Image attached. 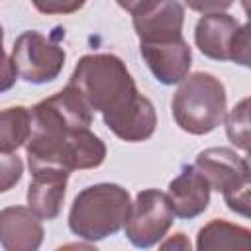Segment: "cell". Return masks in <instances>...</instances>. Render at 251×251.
I'll list each match as a JSON object with an SVG mask.
<instances>
[{
  "label": "cell",
  "instance_id": "obj_17",
  "mask_svg": "<svg viewBox=\"0 0 251 251\" xmlns=\"http://www.w3.org/2000/svg\"><path fill=\"white\" fill-rule=\"evenodd\" d=\"M24 173V163L18 155L0 153V192L14 188Z\"/></svg>",
  "mask_w": 251,
  "mask_h": 251
},
{
  "label": "cell",
  "instance_id": "obj_19",
  "mask_svg": "<svg viewBox=\"0 0 251 251\" xmlns=\"http://www.w3.org/2000/svg\"><path fill=\"white\" fill-rule=\"evenodd\" d=\"M16 76H18V73L14 69V63L4 53V31H2V25H0V92L10 90L16 82Z\"/></svg>",
  "mask_w": 251,
  "mask_h": 251
},
{
  "label": "cell",
  "instance_id": "obj_18",
  "mask_svg": "<svg viewBox=\"0 0 251 251\" xmlns=\"http://www.w3.org/2000/svg\"><path fill=\"white\" fill-rule=\"evenodd\" d=\"M31 4L41 14H73L82 8L84 0H31Z\"/></svg>",
  "mask_w": 251,
  "mask_h": 251
},
{
  "label": "cell",
  "instance_id": "obj_1",
  "mask_svg": "<svg viewBox=\"0 0 251 251\" xmlns=\"http://www.w3.org/2000/svg\"><path fill=\"white\" fill-rule=\"evenodd\" d=\"M31 127L25 141L29 171L37 167L94 169L106 157V145L90 131L92 110L76 88L63 90L31 108Z\"/></svg>",
  "mask_w": 251,
  "mask_h": 251
},
{
  "label": "cell",
  "instance_id": "obj_22",
  "mask_svg": "<svg viewBox=\"0 0 251 251\" xmlns=\"http://www.w3.org/2000/svg\"><path fill=\"white\" fill-rule=\"evenodd\" d=\"M116 2H118V6L124 8L126 12L133 14L137 8H141L143 4H147V2H151V0H116Z\"/></svg>",
  "mask_w": 251,
  "mask_h": 251
},
{
  "label": "cell",
  "instance_id": "obj_13",
  "mask_svg": "<svg viewBox=\"0 0 251 251\" xmlns=\"http://www.w3.org/2000/svg\"><path fill=\"white\" fill-rule=\"evenodd\" d=\"M169 202L175 216L190 220L200 216L210 204V184L196 167H184L169 184Z\"/></svg>",
  "mask_w": 251,
  "mask_h": 251
},
{
  "label": "cell",
  "instance_id": "obj_3",
  "mask_svg": "<svg viewBox=\"0 0 251 251\" xmlns=\"http://www.w3.org/2000/svg\"><path fill=\"white\" fill-rule=\"evenodd\" d=\"M129 208L131 200L126 188L110 182L94 184L75 198L69 214V227L82 239L100 241L124 227Z\"/></svg>",
  "mask_w": 251,
  "mask_h": 251
},
{
  "label": "cell",
  "instance_id": "obj_6",
  "mask_svg": "<svg viewBox=\"0 0 251 251\" xmlns=\"http://www.w3.org/2000/svg\"><path fill=\"white\" fill-rule=\"evenodd\" d=\"M198 49L216 61H233L249 67V25L227 14H204L194 29Z\"/></svg>",
  "mask_w": 251,
  "mask_h": 251
},
{
  "label": "cell",
  "instance_id": "obj_2",
  "mask_svg": "<svg viewBox=\"0 0 251 251\" xmlns=\"http://www.w3.org/2000/svg\"><path fill=\"white\" fill-rule=\"evenodd\" d=\"M69 84L78 90L90 110L100 112L104 124L124 141H145L153 135L157 114L139 94L124 61L110 53L84 55Z\"/></svg>",
  "mask_w": 251,
  "mask_h": 251
},
{
  "label": "cell",
  "instance_id": "obj_9",
  "mask_svg": "<svg viewBox=\"0 0 251 251\" xmlns=\"http://www.w3.org/2000/svg\"><path fill=\"white\" fill-rule=\"evenodd\" d=\"M131 16L139 43H159L182 37L184 8L178 0H151Z\"/></svg>",
  "mask_w": 251,
  "mask_h": 251
},
{
  "label": "cell",
  "instance_id": "obj_20",
  "mask_svg": "<svg viewBox=\"0 0 251 251\" xmlns=\"http://www.w3.org/2000/svg\"><path fill=\"white\" fill-rule=\"evenodd\" d=\"M184 2L190 10L200 14H218L233 4V0H184Z\"/></svg>",
  "mask_w": 251,
  "mask_h": 251
},
{
  "label": "cell",
  "instance_id": "obj_12",
  "mask_svg": "<svg viewBox=\"0 0 251 251\" xmlns=\"http://www.w3.org/2000/svg\"><path fill=\"white\" fill-rule=\"evenodd\" d=\"M41 241L43 226L29 208L12 206L0 212V245L6 251H35Z\"/></svg>",
  "mask_w": 251,
  "mask_h": 251
},
{
  "label": "cell",
  "instance_id": "obj_14",
  "mask_svg": "<svg viewBox=\"0 0 251 251\" xmlns=\"http://www.w3.org/2000/svg\"><path fill=\"white\" fill-rule=\"evenodd\" d=\"M249 229L241 226H233L224 220H212L198 233L196 247L200 251H218V249H239L249 251L251 237Z\"/></svg>",
  "mask_w": 251,
  "mask_h": 251
},
{
  "label": "cell",
  "instance_id": "obj_8",
  "mask_svg": "<svg viewBox=\"0 0 251 251\" xmlns=\"http://www.w3.org/2000/svg\"><path fill=\"white\" fill-rule=\"evenodd\" d=\"M12 63L25 82L45 84L59 76L65 65V51L39 31H24L12 47Z\"/></svg>",
  "mask_w": 251,
  "mask_h": 251
},
{
  "label": "cell",
  "instance_id": "obj_21",
  "mask_svg": "<svg viewBox=\"0 0 251 251\" xmlns=\"http://www.w3.org/2000/svg\"><path fill=\"white\" fill-rule=\"evenodd\" d=\"M161 249H190V243H188V239L184 237V233H176L175 239L163 243Z\"/></svg>",
  "mask_w": 251,
  "mask_h": 251
},
{
  "label": "cell",
  "instance_id": "obj_15",
  "mask_svg": "<svg viewBox=\"0 0 251 251\" xmlns=\"http://www.w3.org/2000/svg\"><path fill=\"white\" fill-rule=\"evenodd\" d=\"M31 114L24 106L0 112V153H14L29 137Z\"/></svg>",
  "mask_w": 251,
  "mask_h": 251
},
{
  "label": "cell",
  "instance_id": "obj_10",
  "mask_svg": "<svg viewBox=\"0 0 251 251\" xmlns=\"http://www.w3.org/2000/svg\"><path fill=\"white\" fill-rule=\"evenodd\" d=\"M139 51L159 82L176 84L188 76L192 51L184 37L159 43H139Z\"/></svg>",
  "mask_w": 251,
  "mask_h": 251
},
{
  "label": "cell",
  "instance_id": "obj_4",
  "mask_svg": "<svg viewBox=\"0 0 251 251\" xmlns=\"http://www.w3.org/2000/svg\"><path fill=\"white\" fill-rule=\"evenodd\" d=\"M226 88L210 73H194L182 80L173 98V116L192 135L214 131L226 118Z\"/></svg>",
  "mask_w": 251,
  "mask_h": 251
},
{
  "label": "cell",
  "instance_id": "obj_7",
  "mask_svg": "<svg viewBox=\"0 0 251 251\" xmlns=\"http://www.w3.org/2000/svg\"><path fill=\"white\" fill-rule=\"evenodd\" d=\"M175 222L169 196L161 190H141L129 208L126 220V235L135 247H151L159 243Z\"/></svg>",
  "mask_w": 251,
  "mask_h": 251
},
{
  "label": "cell",
  "instance_id": "obj_5",
  "mask_svg": "<svg viewBox=\"0 0 251 251\" xmlns=\"http://www.w3.org/2000/svg\"><path fill=\"white\" fill-rule=\"evenodd\" d=\"M194 167L208 180L210 190L224 194L231 212L249 216V165L227 147H210L196 157Z\"/></svg>",
  "mask_w": 251,
  "mask_h": 251
},
{
  "label": "cell",
  "instance_id": "obj_11",
  "mask_svg": "<svg viewBox=\"0 0 251 251\" xmlns=\"http://www.w3.org/2000/svg\"><path fill=\"white\" fill-rule=\"evenodd\" d=\"M69 171L63 167H37L31 171L27 188V208L41 220H55L65 200Z\"/></svg>",
  "mask_w": 251,
  "mask_h": 251
},
{
  "label": "cell",
  "instance_id": "obj_16",
  "mask_svg": "<svg viewBox=\"0 0 251 251\" xmlns=\"http://www.w3.org/2000/svg\"><path fill=\"white\" fill-rule=\"evenodd\" d=\"M249 100L243 98L227 116L226 120V131L231 143H235L239 149L249 151Z\"/></svg>",
  "mask_w": 251,
  "mask_h": 251
}]
</instances>
